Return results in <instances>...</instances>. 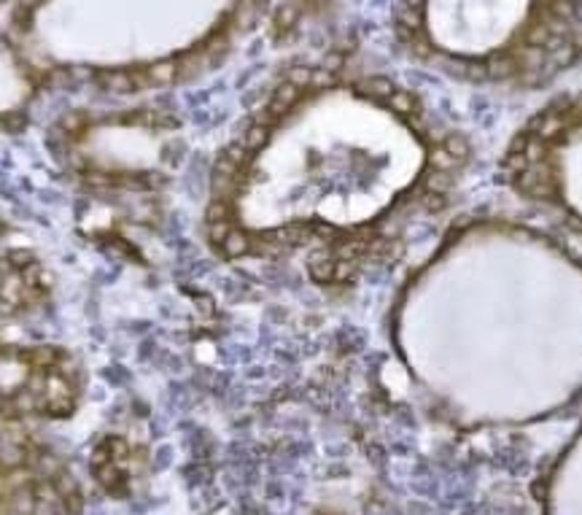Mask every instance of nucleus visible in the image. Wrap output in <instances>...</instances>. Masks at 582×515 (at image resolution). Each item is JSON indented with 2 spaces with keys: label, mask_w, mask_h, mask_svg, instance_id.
<instances>
[{
  "label": "nucleus",
  "mask_w": 582,
  "mask_h": 515,
  "mask_svg": "<svg viewBox=\"0 0 582 515\" xmlns=\"http://www.w3.org/2000/svg\"><path fill=\"white\" fill-rule=\"evenodd\" d=\"M65 357L57 345H33V348H27V351H22V359H27L35 370H44V373H49V370H54L57 367V361Z\"/></svg>",
  "instance_id": "obj_3"
},
{
  "label": "nucleus",
  "mask_w": 582,
  "mask_h": 515,
  "mask_svg": "<svg viewBox=\"0 0 582 515\" xmlns=\"http://www.w3.org/2000/svg\"><path fill=\"white\" fill-rule=\"evenodd\" d=\"M94 79L100 90L113 92V95H130V92L149 87L143 67H108V70H97Z\"/></svg>",
  "instance_id": "obj_1"
},
{
  "label": "nucleus",
  "mask_w": 582,
  "mask_h": 515,
  "mask_svg": "<svg viewBox=\"0 0 582 515\" xmlns=\"http://www.w3.org/2000/svg\"><path fill=\"white\" fill-rule=\"evenodd\" d=\"M181 65H176L173 60H162V63H154V65H146L143 73H146V81L149 87H167L178 79Z\"/></svg>",
  "instance_id": "obj_4"
},
{
  "label": "nucleus",
  "mask_w": 582,
  "mask_h": 515,
  "mask_svg": "<svg viewBox=\"0 0 582 515\" xmlns=\"http://www.w3.org/2000/svg\"><path fill=\"white\" fill-rule=\"evenodd\" d=\"M103 448L108 450L111 461H116V464H124V461H127V456H130V445H127L122 437H116V434H111V437H106V440H103Z\"/></svg>",
  "instance_id": "obj_5"
},
{
  "label": "nucleus",
  "mask_w": 582,
  "mask_h": 515,
  "mask_svg": "<svg viewBox=\"0 0 582 515\" xmlns=\"http://www.w3.org/2000/svg\"><path fill=\"white\" fill-rule=\"evenodd\" d=\"M84 127H87V113L84 111L67 113V116H63V122H60V130L67 135H78Z\"/></svg>",
  "instance_id": "obj_6"
},
{
  "label": "nucleus",
  "mask_w": 582,
  "mask_h": 515,
  "mask_svg": "<svg viewBox=\"0 0 582 515\" xmlns=\"http://www.w3.org/2000/svg\"><path fill=\"white\" fill-rule=\"evenodd\" d=\"M8 268L17 270V272H22V270H27L30 265H35V256L30 254V251H24V248H17V251H11L8 254Z\"/></svg>",
  "instance_id": "obj_7"
},
{
  "label": "nucleus",
  "mask_w": 582,
  "mask_h": 515,
  "mask_svg": "<svg viewBox=\"0 0 582 515\" xmlns=\"http://www.w3.org/2000/svg\"><path fill=\"white\" fill-rule=\"evenodd\" d=\"M35 3H41V0H22V8H24V11H30Z\"/></svg>",
  "instance_id": "obj_10"
},
{
  "label": "nucleus",
  "mask_w": 582,
  "mask_h": 515,
  "mask_svg": "<svg viewBox=\"0 0 582 515\" xmlns=\"http://www.w3.org/2000/svg\"><path fill=\"white\" fill-rule=\"evenodd\" d=\"M265 143H267V130H265V127H253V130H248V135H246L248 149H262Z\"/></svg>",
  "instance_id": "obj_9"
},
{
  "label": "nucleus",
  "mask_w": 582,
  "mask_h": 515,
  "mask_svg": "<svg viewBox=\"0 0 582 515\" xmlns=\"http://www.w3.org/2000/svg\"><path fill=\"white\" fill-rule=\"evenodd\" d=\"M248 248V240L246 235H240V232H229L224 240V251L229 254V256H238V254H243Z\"/></svg>",
  "instance_id": "obj_8"
},
{
  "label": "nucleus",
  "mask_w": 582,
  "mask_h": 515,
  "mask_svg": "<svg viewBox=\"0 0 582 515\" xmlns=\"http://www.w3.org/2000/svg\"><path fill=\"white\" fill-rule=\"evenodd\" d=\"M94 477H97V483L106 491L116 493V496L127 493V470H124V464H116V461L100 464V467H94Z\"/></svg>",
  "instance_id": "obj_2"
}]
</instances>
